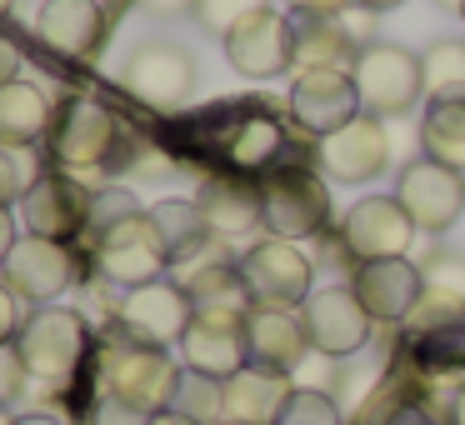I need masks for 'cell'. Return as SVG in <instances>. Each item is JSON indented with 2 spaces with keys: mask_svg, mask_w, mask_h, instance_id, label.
Masks as SVG:
<instances>
[{
  "mask_svg": "<svg viewBox=\"0 0 465 425\" xmlns=\"http://www.w3.org/2000/svg\"><path fill=\"white\" fill-rule=\"evenodd\" d=\"M255 11H265V0H195V25H201L205 35H231L241 21H251Z\"/></svg>",
  "mask_w": 465,
  "mask_h": 425,
  "instance_id": "obj_35",
  "label": "cell"
},
{
  "mask_svg": "<svg viewBox=\"0 0 465 425\" xmlns=\"http://www.w3.org/2000/svg\"><path fill=\"white\" fill-rule=\"evenodd\" d=\"M11 81H21V51L0 35V85H11Z\"/></svg>",
  "mask_w": 465,
  "mask_h": 425,
  "instance_id": "obj_41",
  "label": "cell"
},
{
  "mask_svg": "<svg viewBox=\"0 0 465 425\" xmlns=\"http://www.w3.org/2000/svg\"><path fill=\"white\" fill-rule=\"evenodd\" d=\"M21 325H25V301L5 281H0V345H15Z\"/></svg>",
  "mask_w": 465,
  "mask_h": 425,
  "instance_id": "obj_39",
  "label": "cell"
},
{
  "mask_svg": "<svg viewBox=\"0 0 465 425\" xmlns=\"http://www.w3.org/2000/svg\"><path fill=\"white\" fill-rule=\"evenodd\" d=\"M455 15H460V21H465V0H460V11H455Z\"/></svg>",
  "mask_w": 465,
  "mask_h": 425,
  "instance_id": "obj_52",
  "label": "cell"
},
{
  "mask_svg": "<svg viewBox=\"0 0 465 425\" xmlns=\"http://www.w3.org/2000/svg\"><path fill=\"white\" fill-rule=\"evenodd\" d=\"M55 105L45 101V91L35 81H11L0 85V145H15V151H31L45 141V125H51Z\"/></svg>",
  "mask_w": 465,
  "mask_h": 425,
  "instance_id": "obj_27",
  "label": "cell"
},
{
  "mask_svg": "<svg viewBox=\"0 0 465 425\" xmlns=\"http://www.w3.org/2000/svg\"><path fill=\"white\" fill-rule=\"evenodd\" d=\"M415 221L405 215V205L395 195H365L345 211L341 221V241L355 261H391V255H411L415 241Z\"/></svg>",
  "mask_w": 465,
  "mask_h": 425,
  "instance_id": "obj_17",
  "label": "cell"
},
{
  "mask_svg": "<svg viewBox=\"0 0 465 425\" xmlns=\"http://www.w3.org/2000/svg\"><path fill=\"white\" fill-rule=\"evenodd\" d=\"M131 215H141V201H135L125 185H101V191L91 195V231H85V245H91L95 235H105L111 225L131 221Z\"/></svg>",
  "mask_w": 465,
  "mask_h": 425,
  "instance_id": "obj_34",
  "label": "cell"
},
{
  "mask_svg": "<svg viewBox=\"0 0 465 425\" xmlns=\"http://www.w3.org/2000/svg\"><path fill=\"white\" fill-rule=\"evenodd\" d=\"M91 271L101 275L115 291H135V285H151L171 275V251H165V235L155 231L151 211L131 215V221L111 225L105 235L91 241Z\"/></svg>",
  "mask_w": 465,
  "mask_h": 425,
  "instance_id": "obj_5",
  "label": "cell"
},
{
  "mask_svg": "<svg viewBox=\"0 0 465 425\" xmlns=\"http://www.w3.org/2000/svg\"><path fill=\"white\" fill-rule=\"evenodd\" d=\"M15 425H65L61 415H15Z\"/></svg>",
  "mask_w": 465,
  "mask_h": 425,
  "instance_id": "obj_48",
  "label": "cell"
},
{
  "mask_svg": "<svg viewBox=\"0 0 465 425\" xmlns=\"http://www.w3.org/2000/svg\"><path fill=\"white\" fill-rule=\"evenodd\" d=\"M241 275L251 285L255 305H291V311H301L315 291V261L295 241H281V235H261V241L245 245Z\"/></svg>",
  "mask_w": 465,
  "mask_h": 425,
  "instance_id": "obj_8",
  "label": "cell"
},
{
  "mask_svg": "<svg viewBox=\"0 0 465 425\" xmlns=\"http://www.w3.org/2000/svg\"><path fill=\"white\" fill-rule=\"evenodd\" d=\"M85 265L81 261V245H61V241H45V235H21L0 265V281L11 285L25 305H55V295H65L71 285L85 281Z\"/></svg>",
  "mask_w": 465,
  "mask_h": 425,
  "instance_id": "obj_7",
  "label": "cell"
},
{
  "mask_svg": "<svg viewBox=\"0 0 465 425\" xmlns=\"http://www.w3.org/2000/svg\"><path fill=\"white\" fill-rule=\"evenodd\" d=\"M151 15H191L195 11V0H141Z\"/></svg>",
  "mask_w": 465,
  "mask_h": 425,
  "instance_id": "obj_43",
  "label": "cell"
},
{
  "mask_svg": "<svg viewBox=\"0 0 465 425\" xmlns=\"http://www.w3.org/2000/svg\"><path fill=\"white\" fill-rule=\"evenodd\" d=\"M435 5H440V11H460V0H435Z\"/></svg>",
  "mask_w": 465,
  "mask_h": 425,
  "instance_id": "obj_49",
  "label": "cell"
},
{
  "mask_svg": "<svg viewBox=\"0 0 465 425\" xmlns=\"http://www.w3.org/2000/svg\"><path fill=\"white\" fill-rule=\"evenodd\" d=\"M15 355H21L25 375L45 390H71L95 361V331L85 311L71 305H35L25 315L21 335H15Z\"/></svg>",
  "mask_w": 465,
  "mask_h": 425,
  "instance_id": "obj_3",
  "label": "cell"
},
{
  "mask_svg": "<svg viewBox=\"0 0 465 425\" xmlns=\"http://www.w3.org/2000/svg\"><path fill=\"white\" fill-rule=\"evenodd\" d=\"M171 281H181V291L191 295L195 315H235V321H245L251 315V285H245L241 275V261H225V255L205 251L201 261L181 265V271H171Z\"/></svg>",
  "mask_w": 465,
  "mask_h": 425,
  "instance_id": "obj_22",
  "label": "cell"
},
{
  "mask_svg": "<svg viewBox=\"0 0 465 425\" xmlns=\"http://www.w3.org/2000/svg\"><path fill=\"white\" fill-rule=\"evenodd\" d=\"M361 51L341 15H295V71H351Z\"/></svg>",
  "mask_w": 465,
  "mask_h": 425,
  "instance_id": "obj_26",
  "label": "cell"
},
{
  "mask_svg": "<svg viewBox=\"0 0 465 425\" xmlns=\"http://www.w3.org/2000/svg\"><path fill=\"white\" fill-rule=\"evenodd\" d=\"M5 15H11V0H0V21H5Z\"/></svg>",
  "mask_w": 465,
  "mask_h": 425,
  "instance_id": "obj_51",
  "label": "cell"
},
{
  "mask_svg": "<svg viewBox=\"0 0 465 425\" xmlns=\"http://www.w3.org/2000/svg\"><path fill=\"white\" fill-rule=\"evenodd\" d=\"M15 241H21V235H15V215H11V205H0V265H5V255H11Z\"/></svg>",
  "mask_w": 465,
  "mask_h": 425,
  "instance_id": "obj_42",
  "label": "cell"
},
{
  "mask_svg": "<svg viewBox=\"0 0 465 425\" xmlns=\"http://www.w3.org/2000/svg\"><path fill=\"white\" fill-rule=\"evenodd\" d=\"M221 161L225 171L235 175H265L271 165H281L285 155H291V145H285V125L275 121L271 111H235L225 115L221 125Z\"/></svg>",
  "mask_w": 465,
  "mask_h": 425,
  "instance_id": "obj_20",
  "label": "cell"
},
{
  "mask_svg": "<svg viewBox=\"0 0 465 425\" xmlns=\"http://www.w3.org/2000/svg\"><path fill=\"white\" fill-rule=\"evenodd\" d=\"M291 15H345L355 0H285Z\"/></svg>",
  "mask_w": 465,
  "mask_h": 425,
  "instance_id": "obj_40",
  "label": "cell"
},
{
  "mask_svg": "<svg viewBox=\"0 0 465 425\" xmlns=\"http://www.w3.org/2000/svg\"><path fill=\"white\" fill-rule=\"evenodd\" d=\"M420 151L465 175V101H425Z\"/></svg>",
  "mask_w": 465,
  "mask_h": 425,
  "instance_id": "obj_29",
  "label": "cell"
},
{
  "mask_svg": "<svg viewBox=\"0 0 465 425\" xmlns=\"http://www.w3.org/2000/svg\"><path fill=\"white\" fill-rule=\"evenodd\" d=\"M91 185L81 175L65 171H41L31 181V191L21 195V221L25 235H45L61 245H81L91 231Z\"/></svg>",
  "mask_w": 465,
  "mask_h": 425,
  "instance_id": "obj_9",
  "label": "cell"
},
{
  "mask_svg": "<svg viewBox=\"0 0 465 425\" xmlns=\"http://www.w3.org/2000/svg\"><path fill=\"white\" fill-rule=\"evenodd\" d=\"M201 221L211 225L215 241H245V235L265 231L261 225V181L255 175H235V171H215L201 181L195 191Z\"/></svg>",
  "mask_w": 465,
  "mask_h": 425,
  "instance_id": "obj_19",
  "label": "cell"
},
{
  "mask_svg": "<svg viewBox=\"0 0 465 425\" xmlns=\"http://www.w3.org/2000/svg\"><path fill=\"white\" fill-rule=\"evenodd\" d=\"M385 165H391V131L371 111H361L351 125L331 131L321 141V155H315V171L331 185H365L375 175H385Z\"/></svg>",
  "mask_w": 465,
  "mask_h": 425,
  "instance_id": "obj_13",
  "label": "cell"
},
{
  "mask_svg": "<svg viewBox=\"0 0 465 425\" xmlns=\"http://www.w3.org/2000/svg\"><path fill=\"white\" fill-rule=\"evenodd\" d=\"M395 201L405 205V215L415 221L420 235H445L465 215V175L430 161V155H420V161H411L401 171Z\"/></svg>",
  "mask_w": 465,
  "mask_h": 425,
  "instance_id": "obj_12",
  "label": "cell"
},
{
  "mask_svg": "<svg viewBox=\"0 0 465 425\" xmlns=\"http://www.w3.org/2000/svg\"><path fill=\"white\" fill-rule=\"evenodd\" d=\"M275 425H345V410L335 395L315 390V385H295V395L285 400Z\"/></svg>",
  "mask_w": 465,
  "mask_h": 425,
  "instance_id": "obj_33",
  "label": "cell"
},
{
  "mask_svg": "<svg viewBox=\"0 0 465 425\" xmlns=\"http://www.w3.org/2000/svg\"><path fill=\"white\" fill-rule=\"evenodd\" d=\"M85 425H151V415L135 410V405L111 400V395H95V405H91V415H85Z\"/></svg>",
  "mask_w": 465,
  "mask_h": 425,
  "instance_id": "obj_37",
  "label": "cell"
},
{
  "mask_svg": "<svg viewBox=\"0 0 465 425\" xmlns=\"http://www.w3.org/2000/svg\"><path fill=\"white\" fill-rule=\"evenodd\" d=\"M225 61L245 75V81H275V75L295 71V15L285 11H255L225 35Z\"/></svg>",
  "mask_w": 465,
  "mask_h": 425,
  "instance_id": "obj_14",
  "label": "cell"
},
{
  "mask_svg": "<svg viewBox=\"0 0 465 425\" xmlns=\"http://www.w3.org/2000/svg\"><path fill=\"white\" fill-rule=\"evenodd\" d=\"M450 425H465V385L455 390V400H450Z\"/></svg>",
  "mask_w": 465,
  "mask_h": 425,
  "instance_id": "obj_47",
  "label": "cell"
},
{
  "mask_svg": "<svg viewBox=\"0 0 465 425\" xmlns=\"http://www.w3.org/2000/svg\"><path fill=\"white\" fill-rule=\"evenodd\" d=\"M305 335H311V351L325 355V361H351L371 345L375 321L361 305V295L351 285H315L311 301L301 305Z\"/></svg>",
  "mask_w": 465,
  "mask_h": 425,
  "instance_id": "obj_10",
  "label": "cell"
},
{
  "mask_svg": "<svg viewBox=\"0 0 465 425\" xmlns=\"http://www.w3.org/2000/svg\"><path fill=\"white\" fill-rule=\"evenodd\" d=\"M45 165L65 175H121L135 171L141 161V145L135 135L121 125V115L111 105L91 101V95H71L51 111V125H45Z\"/></svg>",
  "mask_w": 465,
  "mask_h": 425,
  "instance_id": "obj_1",
  "label": "cell"
},
{
  "mask_svg": "<svg viewBox=\"0 0 465 425\" xmlns=\"http://www.w3.org/2000/svg\"><path fill=\"white\" fill-rule=\"evenodd\" d=\"M385 425H435V420H430V415H425V410H420V405H415V400H405V405H401V410H395V415H391V420H385Z\"/></svg>",
  "mask_w": 465,
  "mask_h": 425,
  "instance_id": "obj_44",
  "label": "cell"
},
{
  "mask_svg": "<svg viewBox=\"0 0 465 425\" xmlns=\"http://www.w3.org/2000/svg\"><path fill=\"white\" fill-rule=\"evenodd\" d=\"M25 385H31V375H25V365H21V355H15V345H0V405L21 400Z\"/></svg>",
  "mask_w": 465,
  "mask_h": 425,
  "instance_id": "obj_38",
  "label": "cell"
},
{
  "mask_svg": "<svg viewBox=\"0 0 465 425\" xmlns=\"http://www.w3.org/2000/svg\"><path fill=\"white\" fill-rule=\"evenodd\" d=\"M151 425H195V420H191V415H181V410H155Z\"/></svg>",
  "mask_w": 465,
  "mask_h": 425,
  "instance_id": "obj_45",
  "label": "cell"
},
{
  "mask_svg": "<svg viewBox=\"0 0 465 425\" xmlns=\"http://www.w3.org/2000/svg\"><path fill=\"white\" fill-rule=\"evenodd\" d=\"M0 425H15V415H11V410H5V405H0Z\"/></svg>",
  "mask_w": 465,
  "mask_h": 425,
  "instance_id": "obj_50",
  "label": "cell"
},
{
  "mask_svg": "<svg viewBox=\"0 0 465 425\" xmlns=\"http://www.w3.org/2000/svg\"><path fill=\"white\" fill-rule=\"evenodd\" d=\"M181 365L185 371H201L211 381H231L241 365H251V351H245V321L235 315H195L181 335Z\"/></svg>",
  "mask_w": 465,
  "mask_h": 425,
  "instance_id": "obj_21",
  "label": "cell"
},
{
  "mask_svg": "<svg viewBox=\"0 0 465 425\" xmlns=\"http://www.w3.org/2000/svg\"><path fill=\"white\" fill-rule=\"evenodd\" d=\"M121 81L135 101L155 105V111H175V105H185L195 91V61H191V51L175 45V41H145L131 51Z\"/></svg>",
  "mask_w": 465,
  "mask_h": 425,
  "instance_id": "obj_15",
  "label": "cell"
},
{
  "mask_svg": "<svg viewBox=\"0 0 465 425\" xmlns=\"http://www.w3.org/2000/svg\"><path fill=\"white\" fill-rule=\"evenodd\" d=\"M35 175L41 171H31V155L15 151V145H0V205H21Z\"/></svg>",
  "mask_w": 465,
  "mask_h": 425,
  "instance_id": "obj_36",
  "label": "cell"
},
{
  "mask_svg": "<svg viewBox=\"0 0 465 425\" xmlns=\"http://www.w3.org/2000/svg\"><path fill=\"white\" fill-rule=\"evenodd\" d=\"M245 351H251L255 365L295 371L311 355V335H305L301 311H291V305H251V315H245Z\"/></svg>",
  "mask_w": 465,
  "mask_h": 425,
  "instance_id": "obj_24",
  "label": "cell"
},
{
  "mask_svg": "<svg viewBox=\"0 0 465 425\" xmlns=\"http://www.w3.org/2000/svg\"><path fill=\"white\" fill-rule=\"evenodd\" d=\"M195 321V305L191 295L181 291V281H151V285H135V291H121V301H115V315L105 325H115V331H125L131 341H145V345H161V351H171V345H181L185 325Z\"/></svg>",
  "mask_w": 465,
  "mask_h": 425,
  "instance_id": "obj_11",
  "label": "cell"
},
{
  "mask_svg": "<svg viewBox=\"0 0 465 425\" xmlns=\"http://www.w3.org/2000/svg\"><path fill=\"white\" fill-rule=\"evenodd\" d=\"M295 395L291 371H271V365H241L225 381V420L235 425H275L285 400Z\"/></svg>",
  "mask_w": 465,
  "mask_h": 425,
  "instance_id": "obj_25",
  "label": "cell"
},
{
  "mask_svg": "<svg viewBox=\"0 0 465 425\" xmlns=\"http://www.w3.org/2000/svg\"><path fill=\"white\" fill-rule=\"evenodd\" d=\"M351 81L361 91V111L381 115H411L425 101V81H420V55H411L405 45L391 41H371L351 65Z\"/></svg>",
  "mask_w": 465,
  "mask_h": 425,
  "instance_id": "obj_6",
  "label": "cell"
},
{
  "mask_svg": "<svg viewBox=\"0 0 465 425\" xmlns=\"http://www.w3.org/2000/svg\"><path fill=\"white\" fill-rule=\"evenodd\" d=\"M171 410L191 415L195 425H221L225 420V381H211V375H201V371H181Z\"/></svg>",
  "mask_w": 465,
  "mask_h": 425,
  "instance_id": "obj_32",
  "label": "cell"
},
{
  "mask_svg": "<svg viewBox=\"0 0 465 425\" xmlns=\"http://www.w3.org/2000/svg\"><path fill=\"white\" fill-rule=\"evenodd\" d=\"M35 41L65 61H91L105 41L101 0H45L35 15Z\"/></svg>",
  "mask_w": 465,
  "mask_h": 425,
  "instance_id": "obj_23",
  "label": "cell"
},
{
  "mask_svg": "<svg viewBox=\"0 0 465 425\" xmlns=\"http://www.w3.org/2000/svg\"><path fill=\"white\" fill-rule=\"evenodd\" d=\"M151 221H155V231L165 235L171 271H181V265L201 261L205 251H215V235H211V225L201 221V205L195 201H155Z\"/></svg>",
  "mask_w": 465,
  "mask_h": 425,
  "instance_id": "obj_28",
  "label": "cell"
},
{
  "mask_svg": "<svg viewBox=\"0 0 465 425\" xmlns=\"http://www.w3.org/2000/svg\"><path fill=\"white\" fill-rule=\"evenodd\" d=\"M411 361L425 375H465V321L435 325V331H415Z\"/></svg>",
  "mask_w": 465,
  "mask_h": 425,
  "instance_id": "obj_30",
  "label": "cell"
},
{
  "mask_svg": "<svg viewBox=\"0 0 465 425\" xmlns=\"http://www.w3.org/2000/svg\"><path fill=\"white\" fill-rule=\"evenodd\" d=\"M261 181V225L265 235H281V241H321L331 231V181L311 165L291 161L271 165Z\"/></svg>",
  "mask_w": 465,
  "mask_h": 425,
  "instance_id": "obj_4",
  "label": "cell"
},
{
  "mask_svg": "<svg viewBox=\"0 0 465 425\" xmlns=\"http://www.w3.org/2000/svg\"><path fill=\"white\" fill-rule=\"evenodd\" d=\"M425 101H465V41H435L420 55Z\"/></svg>",
  "mask_w": 465,
  "mask_h": 425,
  "instance_id": "obj_31",
  "label": "cell"
},
{
  "mask_svg": "<svg viewBox=\"0 0 465 425\" xmlns=\"http://www.w3.org/2000/svg\"><path fill=\"white\" fill-rule=\"evenodd\" d=\"M345 285L361 295L375 325H405L425 295V271L411 255H391V261H361Z\"/></svg>",
  "mask_w": 465,
  "mask_h": 425,
  "instance_id": "obj_16",
  "label": "cell"
},
{
  "mask_svg": "<svg viewBox=\"0 0 465 425\" xmlns=\"http://www.w3.org/2000/svg\"><path fill=\"white\" fill-rule=\"evenodd\" d=\"M361 115V91H355L351 71H295L291 81V121L305 135L325 141L331 131L351 125Z\"/></svg>",
  "mask_w": 465,
  "mask_h": 425,
  "instance_id": "obj_18",
  "label": "cell"
},
{
  "mask_svg": "<svg viewBox=\"0 0 465 425\" xmlns=\"http://www.w3.org/2000/svg\"><path fill=\"white\" fill-rule=\"evenodd\" d=\"M91 365H95V395H111V400L135 405V410H145V415L171 410L175 385H181V371H185L171 351L131 341V335L115 331V325L101 331Z\"/></svg>",
  "mask_w": 465,
  "mask_h": 425,
  "instance_id": "obj_2",
  "label": "cell"
},
{
  "mask_svg": "<svg viewBox=\"0 0 465 425\" xmlns=\"http://www.w3.org/2000/svg\"><path fill=\"white\" fill-rule=\"evenodd\" d=\"M361 11H371V15H381V11H395V5H405V0H355Z\"/></svg>",
  "mask_w": 465,
  "mask_h": 425,
  "instance_id": "obj_46",
  "label": "cell"
},
{
  "mask_svg": "<svg viewBox=\"0 0 465 425\" xmlns=\"http://www.w3.org/2000/svg\"><path fill=\"white\" fill-rule=\"evenodd\" d=\"M221 425H235V420H221Z\"/></svg>",
  "mask_w": 465,
  "mask_h": 425,
  "instance_id": "obj_53",
  "label": "cell"
}]
</instances>
